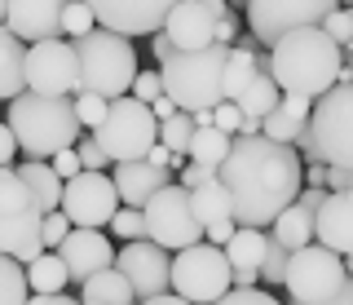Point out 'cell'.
<instances>
[{"instance_id": "obj_44", "label": "cell", "mask_w": 353, "mask_h": 305, "mask_svg": "<svg viewBox=\"0 0 353 305\" xmlns=\"http://www.w3.org/2000/svg\"><path fill=\"white\" fill-rule=\"evenodd\" d=\"M181 181L185 190H199V186H208V181H216V168H208V164H190V159H185L181 164Z\"/></svg>"}, {"instance_id": "obj_7", "label": "cell", "mask_w": 353, "mask_h": 305, "mask_svg": "<svg viewBox=\"0 0 353 305\" xmlns=\"http://www.w3.org/2000/svg\"><path fill=\"white\" fill-rule=\"evenodd\" d=\"M93 141L106 150L110 164H141L150 146H159V119H154L150 102H137L132 93H124L106 106L102 128H93Z\"/></svg>"}, {"instance_id": "obj_15", "label": "cell", "mask_w": 353, "mask_h": 305, "mask_svg": "<svg viewBox=\"0 0 353 305\" xmlns=\"http://www.w3.org/2000/svg\"><path fill=\"white\" fill-rule=\"evenodd\" d=\"M84 5L93 9L97 27L137 40V36H159L181 0H84Z\"/></svg>"}, {"instance_id": "obj_23", "label": "cell", "mask_w": 353, "mask_h": 305, "mask_svg": "<svg viewBox=\"0 0 353 305\" xmlns=\"http://www.w3.org/2000/svg\"><path fill=\"white\" fill-rule=\"evenodd\" d=\"M18 93H27V40L0 23V102H14Z\"/></svg>"}, {"instance_id": "obj_63", "label": "cell", "mask_w": 353, "mask_h": 305, "mask_svg": "<svg viewBox=\"0 0 353 305\" xmlns=\"http://www.w3.org/2000/svg\"><path fill=\"white\" fill-rule=\"evenodd\" d=\"M80 305H93V301H80Z\"/></svg>"}, {"instance_id": "obj_43", "label": "cell", "mask_w": 353, "mask_h": 305, "mask_svg": "<svg viewBox=\"0 0 353 305\" xmlns=\"http://www.w3.org/2000/svg\"><path fill=\"white\" fill-rule=\"evenodd\" d=\"M212 124L221 128V133H230V137H239V128H243V111L234 102H221L216 111H212Z\"/></svg>"}, {"instance_id": "obj_45", "label": "cell", "mask_w": 353, "mask_h": 305, "mask_svg": "<svg viewBox=\"0 0 353 305\" xmlns=\"http://www.w3.org/2000/svg\"><path fill=\"white\" fill-rule=\"evenodd\" d=\"M49 164H53V173H58V177L62 181H71V177H80V173H84V164H80V150H58V155H53L49 159Z\"/></svg>"}, {"instance_id": "obj_58", "label": "cell", "mask_w": 353, "mask_h": 305, "mask_svg": "<svg viewBox=\"0 0 353 305\" xmlns=\"http://www.w3.org/2000/svg\"><path fill=\"white\" fill-rule=\"evenodd\" d=\"M199 5H203V9H208V14H212V18H216V23H221V18H225V14H230V5H225V0H199Z\"/></svg>"}, {"instance_id": "obj_55", "label": "cell", "mask_w": 353, "mask_h": 305, "mask_svg": "<svg viewBox=\"0 0 353 305\" xmlns=\"http://www.w3.org/2000/svg\"><path fill=\"white\" fill-rule=\"evenodd\" d=\"M150 45H154V58H159V62H168L172 53H176V49H172V40L163 36V31H159V36H150Z\"/></svg>"}, {"instance_id": "obj_61", "label": "cell", "mask_w": 353, "mask_h": 305, "mask_svg": "<svg viewBox=\"0 0 353 305\" xmlns=\"http://www.w3.org/2000/svg\"><path fill=\"white\" fill-rule=\"evenodd\" d=\"M345 270H349V279H353V257H345Z\"/></svg>"}, {"instance_id": "obj_50", "label": "cell", "mask_w": 353, "mask_h": 305, "mask_svg": "<svg viewBox=\"0 0 353 305\" xmlns=\"http://www.w3.org/2000/svg\"><path fill=\"white\" fill-rule=\"evenodd\" d=\"M283 106H287L292 115H301V119L314 115V102H309V97H301V93H283Z\"/></svg>"}, {"instance_id": "obj_40", "label": "cell", "mask_w": 353, "mask_h": 305, "mask_svg": "<svg viewBox=\"0 0 353 305\" xmlns=\"http://www.w3.org/2000/svg\"><path fill=\"white\" fill-rule=\"evenodd\" d=\"M75 150H80V164H84V173H106V150L93 141V133H84L80 141H75Z\"/></svg>"}, {"instance_id": "obj_37", "label": "cell", "mask_w": 353, "mask_h": 305, "mask_svg": "<svg viewBox=\"0 0 353 305\" xmlns=\"http://www.w3.org/2000/svg\"><path fill=\"white\" fill-rule=\"evenodd\" d=\"M287 261H292V253L270 235V248H265V261H261V279L265 283H283L287 279Z\"/></svg>"}, {"instance_id": "obj_39", "label": "cell", "mask_w": 353, "mask_h": 305, "mask_svg": "<svg viewBox=\"0 0 353 305\" xmlns=\"http://www.w3.org/2000/svg\"><path fill=\"white\" fill-rule=\"evenodd\" d=\"M71 230H75V226L66 222V213H62V208H58V213H44V248H49V253H58L62 239L71 235Z\"/></svg>"}, {"instance_id": "obj_32", "label": "cell", "mask_w": 353, "mask_h": 305, "mask_svg": "<svg viewBox=\"0 0 353 305\" xmlns=\"http://www.w3.org/2000/svg\"><path fill=\"white\" fill-rule=\"evenodd\" d=\"M305 128H309V119H301V115H292V111H287L283 102H279V106H274L270 115L261 119V133L270 137V141H283V146H296V137H301Z\"/></svg>"}, {"instance_id": "obj_30", "label": "cell", "mask_w": 353, "mask_h": 305, "mask_svg": "<svg viewBox=\"0 0 353 305\" xmlns=\"http://www.w3.org/2000/svg\"><path fill=\"white\" fill-rule=\"evenodd\" d=\"M230 146H234V137L221 133V128H194V141H190V164H208V168H221L230 155Z\"/></svg>"}, {"instance_id": "obj_47", "label": "cell", "mask_w": 353, "mask_h": 305, "mask_svg": "<svg viewBox=\"0 0 353 305\" xmlns=\"http://www.w3.org/2000/svg\"><path fill=\"white\" fill-rule=\"evenodd\" d=\"M14 159H18V137L9 124H0V168H14Z\"/></svg>"}, {"instance_id": "obj_41", "label": "cell", "mask_w": 353, "mask_h": 305, "mask_svg": "<svg viewBox=\"0 0 353 305\" xmlns=\"http://www.w3.org/2000/svg\"><path fill=\"white\" fill-rule=\"evenodd\" d=\"M212 305H283L279 297H270V292H261V288H230L221 301Z\"/></svg>"}, {"instance_id": "obj_6", "label": "cell", "mask_w": 353, "mask_h": 305, "mask_svg": "<svg viewBox=\"0 0 353 305\" xmlns=\"http://www.w3.org/2000/svg\"><path fill=\"white\" fill-rule=\"evenodd\" d=\"M0 253L31 266L44 248V208L18 177V168H0Z\"/></svg>"}, {"instance_id": "obj_18", "label": "cell", "mask_w": 353, "mask_h": 305, "mask_svg": "<svg viewBox=\"0 0 353 305\" xmlns=\"http://www.w3.org/2000/svg\"><path fill=\"white\" fill-rule=\"evenodd\" d=\"M58 257L66 261V270H71V283H84L93 275H102V270L115 266V248H110V235L102 230H71L62 239Z\"/></svg>"}, {"instance_id": "obj_12", "label": "cell", "mask_w": 353, "mask_h": 305, "mask_svg": "<svg viewBox=\"0 0 353 305\" xmlns=\"http://www.w3.org/2000/svg\"><path fill=\"white\" fill-rule=\"evenodd\" d=\"M340 9V0H248V27L261 45H279L287 31L323 27Z\"/></svg>"}, {"instance_id": "obj_3", "label": "cell", "mask_w": 353, "mask_h": 305, "mask_svg": "<svg viewBox=\"0 0 353 305\" xmlns=\"http://www.w3.org/2000/svg\"><path fill=\"white\" fill-rule=\"evenodd\" d=\"M5 124L14 128L18 150L27 159H53L58 150H71L84 137V124L75 115V97H49L31 89L9 102Z\"/></svg>"}, {"instance_id": "obj_29", "label": "cell", "mask_w": 353, "mask_h": 305, "mask_svg": "<svg viewBox=\"0 0 353 305\" xmlns=\"http://www.w3.org/2000/svg\"><path fill=\"white\" fill-rule=\"evenodd\" d=\"M190 199H194V213H199V222H203V230L212 222H230V217H234V204H230V190L221 186V177L190 190Z\"/></svg>"}, {"instance_id": "obj_17", "label": "cell", "mask_w": 353, "mask_h": 305, "mask_svg": "<svg viewBox=\"0 0 353 305\" xmlns=\"http://www.w3.org/2000/svg\"><path fill=\"white\" fill-rule=\"evenodd\" d=\"M71 0H9V18L5 27L14 31L27 45H40V40H62V18Z\"/></svg>"}, {"instance_id": "obj_53", "label": "cell", "mask_w": 353, "mask_h": 305, "mask_svg": "<svg viewBox=\"0 0 353 305\" xmlns=\"http://www.w3.org/2000/svg\"><path fill=\"white\" fill-rule=\"evenodd\" d=\"M327 168L331 164H323V159H318V164H305V181L309 186H327Z\"/></svg>"}, {"instance_id": "obj_25", "label": "cell", "mask_w": 353, "mask_h": 305, "mask_svg": "<svg viewBox=\"0 0 353 305\" xmlns=\"http://www.w3.org/2000/svg\"><path fill=\"white\" fill-rule=\"evenodd\" d=\"M14 168H18V177L27 181V190L40 199L44 213H58L62 208V186H66V181L53 173L49 159H27V164H14Z\"/></svg>"}, {"instance_id": "obj_14", "label": "cell", "mask_w": 353, "mask_h": 305, "mask_svg": "<svg viewBox=\"0 0 353 305\" xmlns=\"http://www.w3.org/2000/svg\"><path fill=\"white\" fill-rule=\"evenodd\" d=\"M27 89L49 97L80 93V58L71 40H40L27 45Z\"/></svg>"}, {"instance_id": "obj_46", "label": "cell", "mask_w": 353, "mask_h": 305, "mask_svg": "<svg viewBox=\"0 0 353 305\" xmlns=\"http://www.w3.org/2000/svg\"><path fill=\"white\" fill-rule=\"evenodd\" d=\"M234 230H239V222L230 217V222H212V226L203 230V239H208V244H216V248H225L230 239H234Z\"/></svg>"}, {"instance_id": "obj_11", "label": "cell", "mask_w": 353, "mask_h": 305, "mask_svg": "<svg viewBox=\"0 0 353 305\" xmlns=\"http://www.w3.org/2000/svg\"><path fill=\"white\" fill-rule=\"evenodd\" d=\"M345 283H349L345 257L323 248V244H309V248H296L292 253L283 288H287L292 301H327V297H336Z\"/></svg>"}, {"instance_id": "obj_36", "label": "cell", "mask_w": 353, "mask_h": 305, "mask_svg": "<svg viewBox=\"0 0 353 305\" xmlns=\"http://www.w3.org/2000/svg\"><path fill=\"white\" fill-rule=\"evenodd\" d=\"M106 97H97V93H75V115H80V124H84V133H93V128H102V119H106Z\"/></svg>"}, {"instance_id": "obj_54", "label": "cell", "mask_w": 353, "mask_h": 305, "mask_svg": "<svg viewBox=\"0 0 353 305\" xmlns=\"http://www.w3.org/2000/svg\"><path fill=\"white\" fill-rule=\"evenodd\" d=\"M27 305H80V301H71L66 292H53V297H40V292H31Z\"/></svg>"}, {"instance_id": "obj_24", "label": "cell", "mask_w": 353, "mask_h": 305, "mask_svg": "<svg viewBox=\"0 0 353 305\" xmlns=\"http://www.w3.org/2000/svg\"><path fill=\"white\" fill-rule=\"evenodd\" d=\"M270 235L279 239L287 253H296V248H309V244H318V213L305 208V204L296 199V204H287L283 217L270 226Z\"/></svg>"}, {"instance_id": "obj_16", "label": "cell", "mask_w": 353, "mask_h": 305, "mask_svg": "<svg viewBox=\"0 0 353 305\" xmlns=\"http://www.w3.org/2000/svg\"><path fill=\"white\" fill-rule=\"evenodd\" d=\"M115 270H124V279L132 283L137 301H150V297H163L172 292V253L150 239H137V244H124L115 253Z\"/></svg>"}, {"instance_id": "obj_34", "label": "cell", "mask_w": 353, "mask_h": 305, "mask_svg": "<svg viewBox=\"0 0 353 305\" xmlns=\"http://www.w3.org/2000/svg\"><path fill=\"white\" fill-rule=\"evenodd\" d=\"M110 235L124 239V244L146 239V213H141V208H119L115 217H110Z\"/></svg>"}, {"instance_id": "obj_31", "label": "cell", "mask_w": 353, "mask_h": 305, "mask_svg": "<svg viewBox=\"0 0 353 305\" xmlns=\"http://www.w3.org/2000/svg\"><path fill=\"white\" fill-rule=\"evenodd\" d=\"M27 301H31L27 266L0 253V305H27Z\"/></svg>"}, {"instance_id": "obj_62", "label": "cell", "mask_w": 353, "mask_h": 305, "mask_svg": "<svg viewBox=\"0 0 353 305\" xmlns=\"http://www.w3.org/2000/svg\"><path fill=\"white\" fill-rule=\"evenodd\" d=\"M340 5H345V9H353V0H340Z\"/></svg>"}, {"instance_id": "obj_27", "label": "cell", "mask_w": 353, "mask_h": 305, "mask_svg": "<svg viewBox=\"0 0 353 305\" xmlns=\"http://www.w3.org/2000/svg\"><path fill=\"white\" fill-rule=\"evenodd\" d=\"M279 102H283V93H279V80L270 75V58H261V71H256V80L248 84V93H243L234 106H239L243 115H256V119H265V115H270Z\"/></svg>"}, {"instance_id": "obj_42", "label": "cell", "mask_w": 353, "mask_h": 305, "mask_svg": "<svg viewBox=\"0 0 353 305\" xmlns=\"http://www.w3.org/2000/svg\"><path fill=\"white\" fill-rule=\"evenodd\" d=\"M132 97H137V102H159V97H163V75L159 71H137V80H132Z\"/></svg>"}, {"instance_id": "obj_35", "label": "cell", "mask_w": 353, "mask_h": 305, "mask_svg": "<svg viewBox=\"0 0 353 305\" xmlns=\"http://www.w3.org/2000/svg\"><path fill=\"white\" fill-rule=\"evenodd\" d=\"M93 27H97L93 9H88L84 0H71V5H66V18H62V36L80 40V36H88V31H93Z\"/></svg>"}, {"instance_id": "obj_22", "label": "cell", "mask_w": 353, "mask_h": 305, "mask_svg": "<svg viewBox=\"0 0 353 305\" xmlns=\"http://www.w3.org/2000/svg\"><path fill=\"white\" fill-rule=\"evenodd\" d=\"M265 248H270V235L252 230V226H239L234 239L225 244V261H230V275H234V288H256L261 283V261Z\"/></svg>"}, {"instance_id": "obj_49", "label": "cell", "mask_w": 353, "mask_h": 305, "mask_svg": "<svg viewBox=\"0 0 353 305\" xmlns=\"http://www.w3.org/2000/svg\"><path fill=\"white\" fill-rule=\"evenodd\" d=\"M146 164H154V168H172V164H181V155H172V150H168V146L159 141V146H150Z\"/></svg>"}, {"instance_id": "obj_28", "label": "cell", "mask_w": 353, "mask_h": 305, "mask_svg": "<svg viewBox=\"0 0 353 305\" xmlns=\"http://www.w3.org/2000/svg\"><path fill=\"white\" fill-rule=\"evenodd\" d=\"M27 283H31V292H40V297H53V292L71 288V270H66V261L58 253H40L27 266Z\"/></svg>"}, {"instance_id": "obj_60", "label": "cell", "mask_w": 353, "mask_h": 305, "mask_svg": "<svg viewBox=\"0 0 353 305\" xmlns=\"http://www.w3.org/2000/svg\"><path fill=\"white\" fill-rule=\"evenodd\" d=\"M5 18H9V0H0V23H5Z\"/></svg>"}, {"instance_id": "obj_33", "label": "cell", "mask_w": 353, "mask_h": 305, "mask_svg": "<svg viewBox=\"0 0 353 305\" xmlns=\"http://www.w3.org/2000/svg\"><path fill=\"white\" fill-rule=\"evenodd\" d=\"M159 141L172 150V155H190V141H194V115L190 111H176L168 119H159Z\"/></svg>"}, {"instance_id": "obj_26", "label": "cell", "mask_w": 353, "mask_h": 305, "mask_svg": "<svg viewBox=\"0 0 353 305\" xmlns=\"http://www.w3.org/2000/svg\"><path fill=\"white\" fill-rule=\"evenodd\" d=\"M80 301H93V305H137V292H132V283L124 279V270H102V275H93L80 288Z\"/></svg>"}, {"instance_id": "obj_1", "label": "cell", "mask_w": 353, "mask_h": 305, "mask_svg": "<svg viewBox=\"0 0 353 305\" xmlns=\"http://www.w3.org/2000/svg\"><path fill=\"white\" fill-rule=\"evenodd\" d=\"M216 177L230 190L234 222L252 226V230H270L287 204H296V195L305 190V159L296 146L270 141L265 133L234 137Z\"/></svg>"}, {"instance_id": "obj_13", "label": "cell", "mask_w": 353, "mask_h": 305, "mask_svg": "<svg viewBox=\"0 0 353 305\" xmlns=\"http://www.w3.org/2000/svg\"><path fill=\"white\" fill-rule=\"evenodd\" d=\"M119 208L124 204H119L115 177H106V173H80L62 186V213L75 230H102Z\"/></svg>"}, {"instance_id": "obj_9", "label": "cell", "mask_w": 353, "mask_h": 305, "mask_svg": "<svg viewBox=\"0 0 353 305\" xmlns=\"http://www.w3.org/2000/svg\"><path fill=\"white\" fill-rule=\"evenodd\" d=\"M141 213H146V239L150 244L168 248V253H185V248L203 244V222H199L194 199L181 181L163 186Z\"/></svg>"}, {"instance_id": "obj_10", "label": "cell", "mask_w": 353, "mask_h": 305, "mask_svg": "<svg viewBox=\"0 0 353 305\" xmlns=\"http://www.w3.org/2000/svg\"><path fill=\"white\" fill-rule=\"evenodd\" d=\"M309 133L318 141L323 164L353 168V84H336L331 93L318 97L314 115H309Z\"/></svg>"}, {"instance_id": "obj_59", "label": "cell", "mask_w": 353, "mask_h": 305, "mask_svg": "<svg viewBox=\"0 0 353 305\" xmlns=\"http://www.w3.org/2000/svg\"><path fill=\"white\" fill-rule=\"evenodd\" d=\"M340 84H353V45L345 49V71H340Z\"/></svg>"}, {"instance_id": "obj_48", "label": "cell", "mask_w": 353, "mask_h": 305, "mask_svg": "<svg viewBox=\"0 0 353 305\" xmlns=\"http://www.w3.org/2000/svg\"><path fill=\"white\" fill-rule=\"evenodd\" d=\"M327 190H353V168L331 164V168H327Z\"/></svg>"}, {"instance_id": "obj_20", "label": "cell", "mask_w": 353, "mask_h": 305, "mask_svg": "<svg viewBox=\"0 0 353 305\" xmlns=\"http://www.w3.org/2000/svg\"><path fill=\"white\" fill-rule=\"evenodd\" d=\"M318 244L340 257H353V190H327L318 208Z\"/></svg>"}, {"instance_id": "obj_51", "label": "cell", "mask_w": 353, "mask_h": 305, "mask_svg": "<svg viewBox=\"0 0 353 305\" xmlns=\"http://www.w3.org/2000/svg\"><path fill=\"white\" fill-rule=\"evenodd\" d=\"M292 305H353V279L336 292V297H327V301H292Z\"/></svg>"}, {"instance_id": "obj_52", "label": "cell", "mask_w": 353, "mask_h": 305, "mask_svg": "<svg viewBox=\"0 0 353 305\" xmlns=\"http://www.w3.org/2000/svg\"><path fill=\"white\" fill-rule=\"evenodd\" d=\"M234 31H239V18L225 14V18L216 23V45H234Z\"/></svg>"}, {"instance_id": "obj_21", "label": "cell", "mask_w": 353, "mask_h": 305, "mask_svg": "<svg viewBox=\"0 0 353 305\" xmlns=\"http://www.w3.org/2000/svg\"><path fill=\"white\" fill-rule=\"evenodd\" d=\"M115 190L124 208H146V204L159 195L163 186H172V168H154V164H115Z\"/></svg>"}, {"instance_id": "obj_38", "label": "cell", "mask_w": 353, "mask_h": 305, "mask_svg": "<svg viewBox=\"0 0 353 305\" xmlns=\"http://www.w3.org/2000/svg\"><path fill=\"white\" fill-rule=\"evenodd\" d=\"M323 31H327L331 40H336L340 49H349V45H353V9H345V5H340L336 14H331L327 23H323Z\"/></svg>"}, {"instance_id": "obj_8", "label": "cell", "mask_w": 353, "mask_h": 305, "mask_svg": "<svg viewBox=\"0 0 353 305\" xmlns=\"http://www.w3.org/2000/svg\"><path fill=\"white\" fill-rule=\"evenodd\" d=\"M234 288V275H230V261H225V248L216 244H194L185 253L172 257V292L185 297L190 305H212L221 301L225 292Z\"/></svg>"}, {"instance_id": "obj_2", "label": "cell", "mask_w": 353, "mask_h": 305, "mask_svg": "<svg viewBox=\"0 0 353 305\" xmlns=\"http://www.w3.org/2000/svg\"><path fill=\"white\" fill-rule=\"evenodd\" d=\"M345 71V49L327 36L323 27H301L287 31L279 45L270 49V75L279 80L283 93H301L309 102H318L340 84Z\"/></svg>"}, {"instance_id": "obj_56", "label": "cell", "mask_w": 353, "mask_h": 305, "mask_svg": "<svg viewBox=\"0 0 353 305\" xmlns=\"http://www.w3.org/2000/svg\"><path fill=\"white\" fill-rule=\"evenodd\" d=\"M150 111H154V119H168V115H176V102H172L168 93H163L159 102H150Z\"/></svg>"}, {"instance_id": "obj_4", "label": "cell", "mask_w": 353, "mask_h": 305, "mask_svg": "<svg viewBox=\"0 0 353 305\" xmlns=\"http://www.w3.org/2000/svg\"><path fill=\"white\" fill-rule=\"evenodd\" d=\"M234 45H208L190 53H172L159 62L163 93L176 102V111H216L225 102V58Z\"/></svg>"}, {"instance_id": "obj_5", "label": "cell", "mask_w": 353, "mask_h": 305, "mask_svg": "<svg viewBox=\"0 0 353 305\" xmlns=\"http://www.w3.org/2000/svg\"><path fill=\"white\" fill-rule=\"evenodd\" d=\"M75 58H80V93H97L106 102L132 93V80H137V49H132L128 36L106 27H93L88 36L71 40Z\"/></svg>"}, {"instance_id": "obj_19", "label": "cell", "mask_w": 353, "mask_h": 305, "mask_svg": "<svg viewBox=\"0 0 353 305\" xmlns=\"http://www.w3.org/2000/svg\"><path fill=\"white\" fill-rule=\"evenodd\" d=\"M163 36L172 40L176 53L208 49V45H216V18L208 14L199 0H181V5L168 14V23H163Z\"/></svg>"}, {"instance_id": "obj_57", "label": "cell", "mask_w": 353, "mask_h": 305, "mask_svg": "<svg viewBox=\"0 0 353 305\" xmlns=\"http://www.w3.org/2000/svg\"><path fill=\"white\" fill-rule=\"evenodd\" d=\"M137 305H190L185 297H176V292H163V297H150V301H137Z\"/></svg>"}]
</instances>
